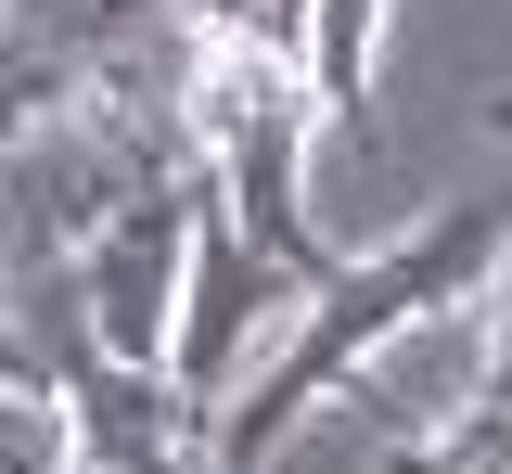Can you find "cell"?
I'll return each mask as SVG.
<instances>
[{
    "instance_id": "cell-2",
    "label": "cell",
    "mask_w": 512,
    "mask_h": 474,
    "mask_svg": "<svg viewBox=\"0 0 512 474\" xmlns=\"http://www.w3.org/2000/svg\"><path fill=\"white\" fill-rule=\"evenodd\" d=\"M308 282H282L269 257L244 244V218L218 193H192V244H180V321H167V372H180V398H231L244 385V359L282 334V308H295Z\"/></svg>"
},
{
    "instance_id": "cell-3",
    "label": "cell",
    "mask_w": 512,
    "mask_h": 474,
    "mask_svg": "<svg viewBox=\"0 0 512 474\" xmlns=\"http://www.w3.org/2000/svg\"><path fill=\"white\" fill-rule=\"evenodd\" d=\"M192 193H205V180H154V193H128L116 218L77 244V321H90V346H103V359H167Z\"/></svg>"
},
{
    "instance_id": "cell-6",
    "label": "cell",
    "mask_w": 512,
    "mask_h": 474,
    "mask_svg": "<svg viewBox=\"0 0 512 474\" xmlns=\"http://www.w3.org/2000/svg\"><path fill=\"white\" fill-rule=\"evenodd\" d=\"M0 474H77V436H64L52 385H0Z\"/></svg>"
},
{
    "instance_id": "cell-7",
    "label": "cell",
    "mask_w": 512,
    "mask_h": 474,
    "mask_svg": "<svg viewBox=\"0 0 512 474\" xmlns=\"http://www.w3.org/2000/svg\"><path fill=\"white\" fill-rule=\"evenodd\" d=\"M205 39H256V52H295V26H308V0H180Z\"/></svg>"
},
{
    "instance_id": "cell-5",
    "label": "cell",
    "mask_w": 512,
    "mask_h": 474,
    "mask_svg": "<svg viewBox=\"0 0 512 474\" xmlns=\"http://www.w3.org/2000/svg\"><path fill=\"white\" fill-rule=\"evenodd\" d=\"M384 474H512V398H461L448 423L397 436V449H384Z\"/></svg>"
},
{
    "instance_id": "cell-8",
    "label": "cell",
    "mask_w": 512,
    "mask_h": 474,
    "mask_svg": "<svg viewBox=\"0 0 512 474\" xmlns=\"http://www.w3.org/2000/svg\"><path fill=\"white\" fill-rule=\"evenodd\" d=\"M474 346H487V398H512V244L474 282Z\"/></svg>"
},
{
    "instance_id": "cell-4",
    "label": "cell",
    "mask_w": 512,
    "mask_h": 474,
    "mask_svg": "<svg viewBox=\"0 0 512 474\" xmlns=\"http://www.w3.org/2000/svg\"><path fill=\"white\" fill-rule=\"evenodd\" d=\"M372 65H384V0H308L295 77H308L320 129H372Z\"/></svg>"
},
{
    "instance_id": "cell-1",
    "label": "cell",
    "mask_w": 512,
    "mask_h": 474,
    "mask_svg": "<svg viewBox=\"0 0 512 474\" xmlns=\"http://www.w3.org/2000/svg\"><path fill=\"white\" fill-rule=\"evenodd\" d=\"M500 244H512V180H500V193L436 205L423 231H397V244H372V257H333V270L282 308V334L244 359V385L218 398V423H205V474H269V462H282V436L320 423L333 385H346L372 346H397L410 321L461 308V295L487 282Z\"/></svg>"
}]
</instances>
